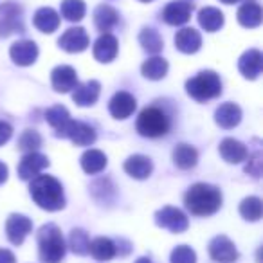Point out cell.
Instances as JSON below:
<instances>
[{
  "instance_id": "25",
  "label": "cell",
  "mask_w": 263,
  "mask_h": 263,
  "mask_svg": "<svg viewBox=\"0 0 263 263\" xmlns=\"http://www.w3.org/2000/svg\"><path fill=\"white\" fill-rule=\"evenodd\" d=\"M33 24L38 31L51 34L60 27V15L52 8H40L34 13Z\"/></svg>"
},
{
  "instance_id": "22",
  "label": "cell",
  "mask_w": 263,
  "mask_h": 263,
  "mask_svg": "<svg viewBox=\"0 0 263 263\" xmlns=\"http://www.w3.org/2000/svg\"><path fill=\"white\" fill-rule=\"evenodd\" d=\"M117 56V38L105 33L94 44V58L99 63H110Z\"/></svg>"
},
{
  "instance_id": "12",
  "label": "cell",
  "mask_w": 263,
  "mask_h": 263,
  "mask_svg": "<svg viewBox=\"0 0 263 263\" xmlns=\"http://www.w3.org/2000/svg\"><path fill=\"white\" fill-rule=\"evenodd\" d=\"M136 106H137L136 98L130 92L121 90L116 92L114 98L110 99L108 110L112 114V117H116V119H126V117H130L132 114L136 112Z\"/></svg>"
},
{
  "instance_id": "41",
  "label": "cell",
  "mask_w": 263,
  "mask_h": 263,
  "mask_svg": "<svg viewBox=\"0 0 263 263\" xmlns=\"http://www.w3.org/2000/svg\"><path fill=\"white\" fill-rule=\"evenodd\" d=\"M0 263H16L15 254L8 249H0Z\"/></svg>"
},
{
  "instance_id": "23",
  "label": "cell",
  "mask_w": 263,
  "mask_h": 263,
  "mask_svg": "<svg viewBox=\"0 0 263 263\" xmlns=\"http://www.w3.org/2000/svg\"><path fill=\"white\" fill-rule=\"evenodd\" d=\"M215 121L220 128H226V130H231V128L238 126L241 121V108L234 103H223L216 108L215 112Z\"/></svg>"
},
{
  "instance_id": "21",
  "label": "cell",
  "mask_w": 263,
  "mask_h": 263,
  "mask_svg": "<svg viewBox=\"0 0 263 263\" xmlns=\"http://www.w3.org/2000/svg\"><path fill=\"white\" fill-rule=\"evenodd\" d=\"M202 45V36L193 27H184L175 34V47L184 54H195Z\"/></svg>"
},
{
  "instance_id": "46",
  "label": "cell",
  "mask_w": 263,
  "mask_h": 263,
  "mask_svg": "<svg viewBox=\"0 0 263 263\" xmlns=\"http://www.w3.org/2000/svg\"><path fill=\"white\" fill-rule=\"evenodd\" d=\"M247 2H252V0H247Z\"/></svg>"
},
{
  "instance_id": "1",
  "label": "cell",
  "mask_w": 263,
  "mask_h": 263,
  "mask_svg": "<svg viewBox=\"0 0 263 263\" xmlns=\"http://www.w3.org/2000/svg\"><path fill=\"white\" fill-rule=\"evenodd\" d=\"M31 198L45 211H60L65 208V195L58 179L51 175H38L31 180Z\"/></svg>"
},
{
  "instance_id": "43",
  "label": "cell",
  "mask_w": 263,
  "mask_h": 263,
  "mask_svg": "<svg viewBox=\"0 0 263 263\" xmlns=\"http://www.w3.org/2000/svg\"><path fill=\"white\" fill-rule=\"evenodd\" d=\"M136 263H152V261H150V259H148V258H139Z\"/></svg>"
},
{
  "instance_id": "17",
  "label": "cell",
  "mask_w": 263,
  "mask_h": 263,
  "mask_svg": "<svg viewBox=\"0 0 263 263\" xmlns=\"http://www.w3.org/2000/svg\"><path fill=\"white\" fill-rule=\"evenodd\" d=\"M51 83L56 92L65 94V92L72 90V88L78 85V74L72 67L60 65L51 72Z\"/></svg>"
},
{
  "instance_id": "11",
  "label": "cell",
  "mask_w": 263,
  "mask_h": 263,
  "mask_svg": "<svg viewBox=\"0 0 263 263\" xmlns=\"http://www.w3.org/2000/svg\"><path fill=\"white\" fill-rule=\"evenodd\" d=\"M33 229V222L24 215H11L6 222V233L13 245H22Z\"/></svg>"
},
{
  "instance_id": "20",
  "label": "cell",
  "mask_w": 263,
  "mask_h": 263,
  "mask_svg": "<svg viewBox=\"0 0 263 263\" xmlns=\"http://www.w3.org/2000/svg\"><path fill=\"white\" fill-rule=\"evenodd\" d=\"M218 152L223 161L229 162V164H240L249 155L245 144H241L240 141H236V139H231V137H227V139H223L222 143H220Z\"/></svg>"
},
{
  "instance_id": "8",
  "label": "cell",
  "mask_w": 263,
  "mask_h": 263,
  "mask_svg": "<svg viewBox=\"0 0 263 263\" xmlns=\"http://www.w3.org/2000/svg\"><path fill=\"white\" fill-rule=\"evenodd\" d=\"M49 166V159L38 152H31L22 157L18 164V177L22 180H33Z\"/></svg>"
},
{
  "instance_id": "45",
  "label": "cell",
  "mask_w": 263,
  "mask_h": 263,
  "mask_svg": "<svg viewBox=\"0 0 263 263\" xmlns=\"http://www.w3.org/2000/svg\"><path fill=\"white\" fill-rule=\"evenodd\" d=\"M141 2H152V0H141Z\"/></svg>"
},
{
  "instance_id": "30",
  "label": "cell",
  "mask_w": 263,
  "mask_h": 263,
  "mask_svg": "<svg viewBox=\"0 0 263 263\" xmlns=\"http://www.w3.org/2000/svg\"><path fill=\"white\" fill-rule=\"evenodd\" d=\"M88 252L94 256L98 261H108L116 256V243L110 238L99 236L88 245Z\"/></svg>"
},
{
  "instance_id": "31",
  "label": "cell",
  "mask_w": 263,
  "mask_h": 263,
  "mask_svg": "<svg viewBox=\"0 0 263 263\" xmlns=\"http://www.w3.org/2000/svg\"><path fill=\"white\" fill-rule=\"evenodd\" d=\"M198 24L208 33H215L223 26V13L216 8H204L198 13Z\"/></svg>"
},
{
  "instance_id": "37",
  "label": "cell",
  "mask_w": 263,
  "mask_h": 263,
  "mask_svg": "<svg viewBox=\"0 0 263 263\" xmlns=\"http://www.w3.org/2000/svg\"><path fill=\"white\" fill-rule=\"evenodd\" d=\"M42 146V137L38 132L34 130H24V134L18 139V148L26 154H31V152H36L38 148Z\"/></svg>"
},
{
  "instance_id": "38",
  "label": "cell",
  "mask_w": 263,
  "mask_h": 263,
  "mask_svg": "<svg viewBox=\"0 0 263 263\" xmlns=\"http://www.w3.org/2000/svg\"><path fill=\"white\" fill-rule=\"evenodd\" d=\"M172 263H197V254L187 245H179L172 252Z\"/></svg>"
},
{
  "instance_id": "14",
  "label": "cell",
  "mask_w": 263,
  "mask_h": 263,
  "mask_svg": "<svg viewBox=\"0 0 263 263\" xmlns=\"http://www.w3.org/2000/svg\"><path fill=\"white\" fill-rule=\"evenodd\" d=\"M261 69H263V54L258 49H249L238 60V70L247 80H256L261 74Z\"/></svg>"
},
{
  "instance_id": "40",
  "label": "cell",
  "mask_w": 263,
  "mask_h": 263,
  "mask_svg": "<svg viewBox=\"0 0 263 263\" xmlns=\"http://www.w3.org/2000/svg\"><path fill=\"white\" fill-rule=\"evenodd\" d=\"M11 136H13L11 124L6 123V121H0V146L8 143V141L11 139Z\"/></svg>"
},
{
  "instance_id": "6",
  "label": "cell",
  "mask_w": 263,
  "mask_h": 263,
  "mask_svg": "<svg viewBox=\"0 0 263 263\" xmlns=\"http://www.w3.org/2000/svg\"><path fill=\"white\" fill-rule=\"evenodd\" d=\"M155 223L162 229H168L172 233L179 234L184 233V231L190 227V222H187V216L184 215L180 209L172 208V205H166V208L159 209L155 213Z\"/></svg>"
},
{
  "instance_id": "16",
  "label": "cell",
  "mask_w": 263,
  "mask_h": 263,
  "mask_svg": "<svg viewBox=\"0 0 263 263\" xmlns=\"http://www.w3.org/2000/svg\"><path fill=\"white\" fill-rule=\"evenodd\" d=\"M191 13H193V4L179 0V2H170L166 6L162 11V18L170 26H182L191 18Z\"/></svg>"
},
{
  "instance_id": "9",
  "label": "cell",
  "mask_w": 263,
  "mask_h": 263,
  "mask_svg": "<svg viewBox=\"0 0 263 263\" xmlns=\"http://www.w3.org/2000/svg\"><path fill=\"white\" fill-rule=\"evenodd\" d=\"M209 256L216 263H233L238 259V251L229 238L220 234V236L213 238L209 243Z\"/></svg>"
},
{
  "instance_id": "5",
  "label": "cell",
  "mask_w": 263,
  "mask_h": 263,
  "mask_svg": "<svg viewBox=\"0 0 263 263\" xmlns=\"http://www.w3.org/2000/svg\"><path fill=\"white\" fill-rule=\"evenodd\" d=\"M137 132L148 139H157L170 132V117L157 106H148L137 117Z\"/></svg>"
},
{
  "instance_id": "18",
  "label": "cell",
  "mask_w": 263,
  "mask_h": 263,
  "mask_svg": "<svg viewBox=\"0 0 263 263\" xmlns=\"http://www.w3.org/2000/svg\"><path fill=\"white\" fill-rule=\"evenodd\" d=\"M99 92H101L99 81L90 80V81H85V83L74 87L72 99L78 106H92L96 101H98Z\"/></svg>"
},
{
  "instance_id": "3",
  "label": "cell",
  "mask_w": 263,
  "mask_h": 263,
  "mask_svg": "<svg viewBox=\"0 0 263 263\" xmlns=\"http://www.w3.org/2000/svg\"><path fill=\"white\" fill-rule=\"evenodd\" d=\"M38 254L44 263H60L65 256V240L58 226L47 223L38 231Z\"/></svg>"
},
{
  "instance_id": "10",
  "label": "cell",
  "mask_w": 263,
  "mask_h": 263,
  "mask_svg": "<svg viewBox=\"0 0 263 263\" xmlns=\"http://www.w3.org/2000/svg\"><path fill=\"white\" fill-rule=\"evenodd\" d=\"M62 137L70 139L76 146H90V144H94V141H96V132L90 124L70 119V123L67 124Z\"/></svg>"
},
{
  "instance_id": "32",
  "label": "cell",
  "mask_w": 263,
  "mask_h": 263,
  "mask_svg": "<svg viewBox=\"0 0 263 263\" xmlns=\"http://www.w3.org/2000/svg\"><path fill=\"white\" fill-rule=\"evenodd\" d=\"M141 70H143V76L148 78V80H162L166 76V72H168V62L164 58H161V56H154V58L146 60L143 63Z\"/></svg>"
},
{
  "instance_id": "35",
  "label": "cell",
  "mask_w": 263,
  "mask_h": 263,
  "mask_svg": "<svg viewBox=\"0 0 263 263\" xmlns=\"http://www.w3.org/2000/svg\"><path fill=\"white\" fill-rule=\"evenodd\" d=\"M85 2L83 0H63L62 2V16L69 22H80L85 16Z\"/></svg>"
},
{
  "instance_id": "39",
  "label": "cell",
  "mask_w": 263,
  "mask_h": 263,
  "mask_svg": "<svg viewBox=\"0 0 263 263\" xmlns=\"http://www.w3.org/2000/svg\"><path fill=\"white\" fill-rule=\"evenodd\" d=\"M245 172L254 177V179L261 177V152L259 150H256V154L252 157L249 155V164L245 166Z\"/></svg>"
},
{
  "instance_id": "29",
  "label": "cell",
  "mask_w": 263,
  "mask_h": 263,
  "mask_svg": "<svg viewBox=\"0 0 263 263\" xmlns=\"http://www.w3.org/2000/svg\"><path fill=\"white\" fill-rule=\"evenodd\" d=\"M81 168L88 175L101 173L106 168V155L99 150H87L81 155Z\"/></svg>"
},
{
  "instance_id": "4",
  "label": "cell",
  "mask_w": 263,
  "mask_h": 263,
  "mask_svg": "<svg viewBox=\"0 0 263 263\" xmlns=\"http://www.w3.org/2000/svg\"><path fill=\"white\" fill-rule=\"evenodd\" d=\"M186 90L195 101L204 103L222 94V81H220L218 74L213 70H202L195 78L187 80Z\"/></svg>"
},
{
  "instance_id": "33",
  "label": "cell",
  "mask_w": 263,
  "mask_h": 263,
  "mask_svg": "<svg viewBox=\"0 0 263 263\" xmlns=\"http://www.w3.org/2000/svg\"><path fill=\"white\" fill-rule=\"evenodd\" d=\"M139 44L143 45V49L150 54H159L164 47V42H162L161 34L157 33L152 27H144L139 34Z\"/></svg>"
},
{
  "instance_id": "26",
  "label": "cell",
  "mask_w": 263,
  "mask_h": 263,
  "mask_svg": "<svg viewBox=\"0 0 263 263\" xmlns=\"http://www.w3.org/2000/svg\"><path fill=\"white\" fill-rule=\"evenodd\" d=\"M263 20V13L261 8L254 2H245L240 9H238V22L241 24L247 29H254L261 24Z\"/></svg>"
},
{
  "instance_id": "44",
  "label": "cell",
  "mask_w": 263,
  "mask_h": 263,
  "mask_svg": "<svg viewBox=\"0 0 263 263\" xmlns=\"http://www.w3.org/2000/svg\"><path fill=\"white\" fill-rule=\"evenodd\" d=\"M220 2H223V4H234V2H238V0H220Z\"/></svg>"
},
{
  "instance_id": "36",
  "label": "cell",
  "mask_w": 263,
  "mask_h": 263,
  "mask_svg": "<svg viewBox=\"0 0 263 263\" xmlns=\"http://www.w3.org/2000/svg\"><path fill=\"white\" fill-rule=\"evenodd\" d=\"M88 245H90V240H88V234L85 233L83 229H72L70 231L69 247L74 254H78V256L88 254Z\"/></svg>"
},
{
  "instance_id": "2",
  "label": "cell",
  "mask_w": 263,
  "mask_h": 263,
  "mask_svg": "<svg viewBox=\"0 0 263 263\" xmlns=\"http://www.w3.org/2000/svg\"><path fill=\"white\" fill-rule=\"evenodd\" d=\"M186 208L195 216H211L222 208V193L216 186L205 182H198L187 190Z\"/></svg>"
},
{
  "instance_id": "24",
  "label": "cell",
  "mask_w": 263,
  "mask_h": 263,
  "mask_svg": "<svg viewBox=\"0 0 263 263\" xmlns=\"http://www.w3.org/2000/svg\"><path fill=\"white\" fill-rule=\"evenodd\" d=\"M94 24L103 34L112 31L114 27L119 24V15L117 11L112 8V6H106V4H101L96 8L94 11Z\"/></svg>"
},
{
  "instance_id": "42",
  "label": "cell",
  "mask_w": 263,
  "mask_h": 263,
  "mask_svg": "<svg viewBox=\"0 0 263 263\" xmlns=\"http://www.w3.org/2000/svg\"><path fill=\"white\" fill-rule=\"evenodd\" d=\"M8 166L4 164V162H0V184H4L6 180H8Z\"/></svg>"
},
{
  "instance_id": "13",
  "label": "cell",
  "mask_w": 263,
  "mask_h": 263,
  "mask_svg": "<svg viewBox=\"0 0 263 263\" xmlns=\"http://www.w3.org/2000/svg\"><path fill=\"white\" fill-rule=\"evenodd\" d=\"M9 56L11 60L20 67L33 65L38 58V45L31 40H20L11 45L9 49Z\"/></svg>"
},
{
  "instance_id": "7",
  "label": "cell",
  "mask_w": 263,
  "mask_h": 263,
  "mask_svg": "<svg viewBox=\"0 0 263 263\" xmlns=\"http://www.w3.org/2000/svg\"><path fill=\"white\" fill-rule=\"evenodd\" d=\"M22 33V9L15 4L0 6V38H6L13 33Z\"/></svg>"
},
{
  "instance_id": "34",
  "label": "cell",
  "mask_w": 263,
  "mask_h": 263,
  "mask_svg": "<svg viewBox=\"0 0 263 263\" xmlns=\"http://www.w3.org/2000/svg\"><path fill=\"white\" fill-rule=\"evenodd\" d=\"M261 213H263V205L258 197H247L241 200L240 215L243 216L245 220H249V222H258V220L261 218Z\"/></svg>"
},
{
  "instance_id": "28",
  "label": "cell",
  "mask_w": 263,
  "mask_h": 263,
  "mask_svg": "<svg viewBox=\"0 0 263 263\" xmlns=\"http://www.w3.org/2000/svg\"><path fill=\"white\" fill-rule=\"evenodd\" d=\"M173 162L180 170H191L198 162V152L190 144H179L173 150Z\"/></svg>"
},
{
  "instance_id": "19",
  "label": "cell",
  "mask_w": 263,
  "mask_h": 263,
  "mask_svg": "<svg viewBox=\"0 0 263 263\" xmlns=\"http://www.w3.org/2000/svg\"><path fill=\"white\" fill-rule=\"evenodd\" d=\"M124 172L137 180H144L154 172V162L146 155H132L124 162Z\"/></svg>"
},
{
  "instance_id": "15",
  "label": "cell",
  "mask_w": 263,
  "mask_h": 263,
  "mask_svg": "<svg viewBox=\"0 0 263 263\" xmlns=\"http://www.w3.org/2000/svg\"><path fill=\"white\" fill-rule=\"evenodd\" d=\"M58 44L67 52H81L88 47V34L83 27H70L62 34Z\"/></svg>"
},
{
  "instance_id": "27",
  "label": "cell",
  "mask_w": 263,
  "mask_h": 263,
  "mask_svg": "<svg viewBox=\"0 0 263 263\" xmlns=\"http://www.w3.org/2000/svg\"><path fill=\"white\" fill-rule=\"evenodd\" d=\"M45 119H47V123L54 128L56 137H62L63 132H65V128H67V124L70 123V114L65 106L56 105L45 112Z\"/></svg>"
}]
</instances>
